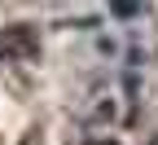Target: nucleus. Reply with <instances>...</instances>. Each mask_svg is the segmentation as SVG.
<instances>
[{
	"label": "nucleus",
	"mask_w": 158,
	"mask_h": 145,
	"mask_svg": "<svg viewBox=\"0 0 158 145\" xmlns=\"http://www.w3.org/2000/svg\"><path fill=\"white\" fill-rule=\"evenodd\" d=\"M5 49H9V53H31L35 44H31V35H27V27H13V31L5 35Z\"/></svg>",
	"instance_id": "f257e3e1"
},
{
	"label": "nucleus",
	"mask_w": 158,
	"mask_h": 145,
	"mask_svg": "<svg viewBox=\"0 0 158 145\" xmlns=\"http://www.w3.org/2000/svg\"><path fill=\"white\" fill-rule=\"evenodd\" d=\"M92 145H114V141H92Z\"/></svg>",
	"instance_id": "f03ea898"
}]
</instances>
